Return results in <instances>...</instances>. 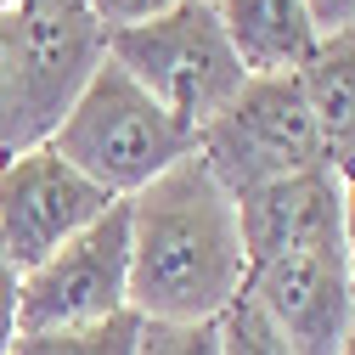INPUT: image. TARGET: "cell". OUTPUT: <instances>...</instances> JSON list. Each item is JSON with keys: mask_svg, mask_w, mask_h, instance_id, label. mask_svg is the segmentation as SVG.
<instances>
[{"mask_svg": "<svg viewBox=\"0 0 355 355\" xmlns=\"http://www.w3.org/2000/svg\"><path fill=\"white\" fill-rule=\"evenodd\" d=\"M130 310V209L113 203L17 282V333H73Z\"/></svg>", "mask_w": 355, "mask_h": 355, "instance_id": "5", "label": "cell"}, {"mask_svg": "<svg viewBox=\"0 0 355 355\" xmlns=\"http://www.w3.org/2000/svg\"><path fill=\"white\" fill-rule=\"evenodd\" d=\"M237 232L248 271L293 248H333L344 243V181L338 169H304L237 198Z\"/></svg>", "mask_w": 355, "mask_h": 355, "instance_id": "9", "label": "cell"}, {"mask_svg": "<svg viewBox=\"0 0 355 355\" xmlns=\"http://www.w3.org/2000/svg\"><path fill=\"white\" fill-rule=\"evenodd\" d=\"M220 28H226L243 73H299L304 57L316 51V17L304 0H214Z\"/></svg>", "mask_w": 355, "mask_h": 355, "instance_id": "10", "label": "cell"}, {"mask_svg": "<svg viewBox=\"0 0 355 355\" xmlns=\"http://www.w3.org/2000/svg\"><path fill=\"white\" fill-rule=\"evenodd\" d=\"M113 198L46 147L0 158V259L12 271H34L62 243H73L91 220H102Z\"/></svg>", "mask_w": 355, "mask_h": 355, "instance_id": "6", "label": "cell"}, {"mask_svg": "<svg viewBox=\"0 0 355 355\" xmlns=\"http://www.w3.org/2000/svg\"><path fill=\"white\" fill-rule=\"evenodd\" d=\"M17 271L6 259H0V355H12V344H17Z\"/></svg>", "mask_w": 355, "mask_h": 355, "instance_id": "17", "label": "cell"}, {"mask_svg": "<svg viewBox=\"0 0 355 355\" xmlns=\"http://www.w3.org/2000/svg\"><path fill=\"white\" fill-rule=\"evenodd\" d=\"M46 147L34 141L28 96H23V57H17V12H0V158Z\"/></svg>", "mask_w": 355, "mask_h": 355, "instance_id": "13", "label": "cell"}, {"mask_svg": "<svg viewBox=\"0 0 355 355\" xmlns=\"http://www.w3.org/2000/svg\"><path fill=\"white\" fill-rule=\"evenodd\" d=\"M338 355H355V333H349V338H344V349H338Z\"/></svg>", "mask_w": 355, "mask_h": 355, "instance_id": "20", "label": "cell"}, {"mask_svg": "<svg viewBox=\"0 0 355 355\" xmlns=\"http://www.w3.org/2000/svg\"><path fill=\"white\" fill-rule=\"evenodd\" d=\"M293 79L304 91L310 119H316V136H322L327 164L344 175L355 164V23L322 34L316 51L304 57V68Z\"/></svg>", "mask_w": 355, "mask_h": 355, "instance_id": "11", "label": "cell"}, {"mask_svg": "<svg viewBox=\"0 0 355 355\" xmlns=\"http://www.w3.org/2000/svg\"><path fill=\"white\" fill-rule=\"evenodd\" d=\"M17 57L34 141H51L91 73L107 62V28L85 0H23L17 6Z\"/></svg>", "mask_w": 355, "mask_h": 355, "instance_id": "8", "label": "cell"}, {"mask_svg": "<svg viewBox=\"0 0 355 355\" xmlns=\"http://www.w3.org/2000/svg\"><path fill=\"white\" fill-rule=\"evenodd\" d=\"M192 147H198V136L175 113H164L113 57L91 73V85L79 91V102L68 107V119L51 136V153L68 158L85 181L102 187L113 203L153 187L158 175L175 169Z\"/></svg>", "mask_w": 355, "mask_h": 355, "instance_id": "2", "label": "cell"}, {"mask_svg": "<svg viewBox=\"0 0 355 355\" xmlns=\"http://www.w3.org/2000/svg\"><path fill=\"white\" fill-rule=\"evenodd\" d=\"M304 6H310V17H316V28H322V34H333V28L355 23V0H304Z\"/></svg>", "mask_w": 355, "mask_h": 355, "instance_id": "18", "label": "cell"}, {"mask_svg": "<svg viewBox=\"0 0 355 355\" xmlns=\"http://www.w3.org/2000/svg\"><path fill=\"white\" fill-rule=\"evenodd\" d=\"M91 6V17L113 34V28H136V23H153L164 17L169 6H181V0H85Z\"/></svg>", "mask_w": 355, "mask_h": 355, "instance_id": "16", "label": "cell"}, {"mask_svg": "<svg viewBox=\"0 0 355 355\" xmlns=\"http://www.w3.org/2000/svg\"><path fill=\"white\" fill-rule=\"evenodd\" d=\"M136 338H141V316L124 310L113 322L73 327V333H17L12 355H136Z\"/></svg>", "mask_w": 355, "mask_h": 355, "instance_id": "12", "label": "cell"}, {"mask_svg": "<svg viewBox=\"0 0 355 355\" xmlns=\"http://www.w3.org/2000/svg\"><path fill=\"white\" fill-rule=\"evenodd\" d=\"M338 181H344V254L355 259V164L338 175Z\"/></svg>", "mask_w": 355, "mask_h": 355, "instance_id": "19", "label": "cell"}, {"mask_svg": "<svg viewBox=\"0 0 355 355\" xmlns=\"http://www.w3.org/2000/svg\"><path fill=\"white\" fill-rule=\"evenodd\" d=\"M214 338H220V355H293L288 338L265 322V310H259L248 293H237V299L214 316Z\"/></svg>", "mask_w": 355, "mask_h": 355, "instance_id": "14", "label": "cell"}, {"mask_svg": "<svg viewBox=\"0 0 355 355\" xmlns=\"http://www.w3.org/2000/svg\"><path fill=\"white\" fill-rule=\"evenodd\" d=\"M243 293L265 310L293 355H338L355 333V299H349V254L333 248H293L248 271Z\"/></svg>", "mask_w": 355, "mask_h": 355, "instance_id": "7", "label": "cell"}, {"mask_svg": "<svg viewBox=\"0 0 355 355\" xmlns=\"http://www.w3.org/2000/svg\"><path fill=\"white\" fill-rule=\"evenodd\" d=\"M136 355H220V338H214V322H198V327L141 322Z\"/></svg>", "mask_w": 355, "mask_h": 355, "instance_id": "15", "label": "cell"}, {"mask_svg": "<svg viewBox=\"0 0 355 355\" xmlns=\"http://www.w3.org/2000/svg\"><path fill=\"white\" fill-rule=\"evenodd\" d=\"M130 209V310L141 322L198 327L226 310L243 282V232L237 198L187 153L153 187L124 198Z\"/></svg>", "mask_w": 355, "mask_h": 355, "instance_id": "1", "label": "cell"}, {"mask_svg": "<svg viewBox=\"0 0 355 355\" xmlns=\"http://www.w3.org/2000/svg\"><path fill=\"white\" fill-rule=\"evenodd\" d=\"M17 6H23V0H0V12H17Z\"/></svg>", "mask_w": 355, "mask_h": 355, "instance_id": "21", "label": "cell"}, {"mask_svg": "<svg viewBox=\"0 0 355 355\" xmlns=\"http://www.w3.org/2000/svg\"><path fill=\"white\" fill-rule=\"evenodd\" d=\"M107 57L141 85V91L175 113L192 136L243 91V62L232 51L226 28H220L214 0H181L153 23L136 28H113L107 34Z\"/></svg>", "mask_w": 355, "mask_h": 355, "instance_id": "3", "label": "cell"}, {"mask_svg": "<svg viewBox=\"0 0 355 355\" xmlns=\"http://www.w3.org/2000/svg\"><path fill=\"white\" fill-rule=\"evenodd\" d=\"M192 153L203 158V169L232 198L327 164L316 119H310L304 91H299L293 73H254V79H243V91L198 130Z\"/></svg>", "mask_w": 355, "mask_h": 355, "instance_id": "4", "label": "cell"}]
</instances>
